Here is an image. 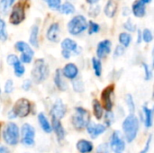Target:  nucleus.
<instances>
[{"instance_id":"nucleus-34","label":"nucleus","mask_w":154,"mask_h":153,"mask_svg":"<svg viewBox=\"0 0 154 153\" xmlns=\"http://www.w3.org/2000/svg\"><path fill=\"white\" fill-rule=\"evenodd\" d=\"M99 30V25L92 21L89 22V28H88V33L89 34H93L95 32H97Z\"/></svg>"},{"instance_id":"nucleus-6","label":"nucleus","mask_w":154,"mask_h":153,"mask_svg":"<svg viewBox=\"0 0 154 153\" xmlns=\"http://www.w3.org/2000/svg\"><path fill=\"white\" fill-rule=\"evenodd\" d=\"M31 110V105L30 102L27 99L21 98L17 100V102L14 104V108L12 109L13 113L14 114L15 117H25L29 115Z\"/></svg>"},{"instance_id":"nucleus-14","label":"nucleus","mask_w":154,"mask_h":153,"mask_svg":"<svg viewBox=\"0 0 154 153\" xmlns=\"http://www.w3.org/2000/svg\"><path fill=\"white\" fill-rule=\"evenodd\" d=\"M47 38L51 41L58 42L60 40V27L58 23H52L48 32H47Z\"/></svg>"},{"instance_id":"nucleus-7","label":"nucleus","mask_w":154,"mask_h":153,"mask_svg":"<svg viewBox=\"0 0 154 153\" xmlns=\"http://www.w3.org/2000/svg\"><path fill=\"white\" fill-rule=\"evenodd\" d=\"M24 4L23 3V1H20L14 6L9 21L12 24H19L24 20Z\"/></svg>"},{"instance_id":"nucleus-43","label":"nucleus","mask_w":154,"mask_h":153,"mask_svg":"<svg viewBox=\"0 0 154 153\" xmlns=\"http://www.w3.org/2000/svg\"><path fill=\"white\" fill-rule=\"evenodd\" d=\"M98 152L99 153H108V149H107V146L106 144H102L98 147L97 149Z\"/></svg>"},{"instance_id":"nucleus-24","label":"nucleus","mask_w":154,"mask_h":153,"mask_svg":"<svg viewBox=\"0 0 154 153\" xmlns=\"http://www.w3.org/2000/svg\"><path fill=\"white\" fill-rule=\"evenodd\" d=\"M93 110H94V115H95L96 118L100 120L103 116V108L97 100L93 101Z\"/></svg>"},{"instance_id":"nucleus-37","label":"nucleus","mask_w":154,"mask_h":153,"mask_svg":"<svg viewBox=\"0 0 154 153\" xmlns=\"http://www.w3.org/2000/svg\"><path fill=\"white\" fill-rule=\"evenodd\" d=\"M126 101H127V105L129 106V110L131 113L134 112V99L132 97L131 95H127L126 96Z\"/></svg>"},{"instance_id":"nucleus-44","label":"nucleus","mask_w":154,"mask_h":153,"mask_svg":"<svg viewBox=\"0 0 154 153\" xmlns=\"http://www.w3.org/2000/svg\"><path fill=\"white\" fill-rule=\"evenodd\" d=\"M151 142H152V135H150V136H149L148 141H147V143H146V146H145V148L142 151V152L141 153H147L148 150H149V148H150V145H151Z\"/></svg>"},{"instance_id":"nucleus-48","label":"nucleus","mask_w":154,"mask_h":153,"mask_svg":"<svg viewBox=\"0 0 154 153\" xmlns=\"http://www.w3.org/2000/svg\"><path fill=\"white\" fill-rule=\"evenodd\" d=\"M87 2H88V4H90V5H94V4L97 3L98 0H87Z\"/></svg>"},{"instance_id":"nucleus-11","label":"nucleus","mask_w":154,"mask_h":153,"mask_svg":"<svg viewBox=\"0 0 154 153\" xmlns=\"http://www.w3.org/2000/svg\"><path fill=\"white\" fill-rule=\"evenodd\" d=\"M88 133L91 136V138L96 139L98 135L102 134L106 131V126L102 124H95L93 123H89L87 125Z\"/></svg>"},{"instance_id":"nucleus-49","label":"nucleus","mask_w":154,"mask_h":153,"mask_svg":"<svg viewBox=\"0 0 154 153\" xmlns=\"http://www.w3.org/2000/svg\"><path fill=\"white\" fill-rule=\"evenodd\" d=\"M141 37H142V34H141V31L139 30V31H138V40H137V42H138V43L141 42Z\"/></svg>"},{"instance_id":"nucleus-27","label":"nucleus","mask_w":154,"mask_h":153,"mask_svg":"<svg viewBox=\"0 0 154 153\" xmlns=\"http://www.w3.org/2000/svg\"><path fill=\"white\" fill-rule=\"evenodd\" d=\"M14 0H0V13L6 14Z\"/></svg>"},{"instance_id":"nucleus-12","label":"nucleus","mask_w":154,"mask_h":153,"mask_svg":"<svg viewBox=\"0 0 154 153\" xmlns=\"http://www.w3.org/2000/svg\"><path fill=\"white\" fill-rule=\"evenodd\" d=\"M66 114V106L62 103L61 100H57L54 104L52 110H51V115L56 117L57 119L62 118Z\"/></svg>"},{"instance_id":"nucleus-40","label":"nucleus","mask_w":154,"mask_h":153,"mask_svg":"<svg viewBox=\"0 0 154 153\" xmlns=\"http://www.w3.org/2000/svg\"><path fill=\"white\" fill-rule=\"evenodd\" d=\"M125 28L127 29V30L130 31V32H134V31L135 30V27H134V25H133L131 20H128V21L125 23Z\"/></svg>"},{"instance_id":"nucleus-42","label":"nucleus","mask_w":154,"mask_h":153,"mask_svg":"<svg viewBox=\"0 0 154 153\" xmlns=\"http://www.w3.org/2000/svg\"><path fill=\"white\" fill-rule=\"evenodd\" d=\"M143 68H144V70H145V79L149 80L151 78V77H152V74H151V71L149 69V67L146 64H143Z\"/></svg>"},{"instance_id":"nucleus-46","label":"nucleus","mask_w":154,"mask_h":153,"mask_svg":"<svg viewBox=\"0 0 154 153\" xmlns=\"http://www.w3.org/2000/svg\"><path fill=\"white\" fill-rule=\"evenodd\" d=\"M62 55H63V57H64L65 59H69L71 53L69 52V51H67V50H62Z\"/></svg>"},{"instance_id":"nucleus-31","label":"nucleus","mask_w":154,"mask_h":153,"mask_svg":"<svg viewBox=\"0 0 154 153\" xmlns=\"http://www.w3.org/2000/svg\"><path fill=\"white\" fill-rule=\"evenodd\" d=\"M92 62H93V68H94V70H95V74L99 77L101 75V72H102V66H101V62L99 60L94 58L92 60Z\"/></svg>"},{"instance_id":"nucleus-23","label":"nucleus","mask_w":154,"mask_h":153,"mask_svg":"<svg viewBox=\"0 0 154 153\" xmlns=\"http://www.w3.org/2000/svg\"><path fill=\"white\" fill-rule=\"evenodd\" d=\"M38 120H39V122H40V124H41L42 128L43 129V131H44L45 133H51V125H50V124H49L47 118L44 116L43 114H42V113L39 114V115H38Z\"/></svg>"},{"instance_id":"nucleus-19","label":"nucleus","mask_w":154,"mask_h":153,"mask_svg":"<svg viewBox=\"0 0 154 153\" xmlns=\"http://www.w3.org/2000/svg\"><path fill=\"white\" fill-rule=\"evenodd\" d=\"M77 149L80 153H89L93 150V144L86 140H80L77 143Z\"/></svg>"},{"instance_id":"nucleus-16","label":"nucleus","mask_w":154,"mask_h":153,"mask_svg":"<svg viewBox=\"0 0 154 153\" xmlns=\"http://www.w3.org/2000/svg\"><path fill=\"white\" fill-rule=\"evenodd\" d=\"M78 73H79L78 68L72 63L67 64L63 69V75L69 79H74L77 77Z\"/></svg>"},{"instance_id":"nucleus-30","label":"nucleus","mask_w":154,"mask_h":153,"mask_svg":"<svg viewBox=\"0 0 154 153\" xmlns=\"http://www.w3.org/2000/svg\"><path fill=\"white\" fill-rule=\"evenodd\" d=\"M119 41L125 47H127V46H129V44L131 42V36L128 33L122 32L119 36Z\"/></svg>"},{"instance_id":"nucleus-32","label":"nucleus","mask_w":154,"mask_h":153,"mask_svg":"<svg viewBox=\"0 0 154 153\" xmlns=\"http://www.w3.org/2000/svg\"><path fill=\"white\" fill-rule=\"evenodd\" d=\"M7 38L6 31H5V23L4 20L0 17V41H5Z\"/></svg>"},{"instance_id":"nucleus-28","label":"nucleus","mask_w":154,"mask_h":153,"mask_svg":"<svg viewBox=\"0 0 154 153\" xmlns=\"http://www.w3.org/2000/svg\"><path fill=\"white\" fill-rule=\"evenodd\" d=\"M37 36H38V27L36 25H34L32 28L31 35H30V42L34 47H38V39H37Z\"/></svg>"},{"instance_id":"nucleus-26","label":"nucleus","mask_w":154,"mask_h":153,"mask_svg":"<svg viewBox=\"0 0 154 153\" xmlns=\"http://www.w3.org/2000/svg\"><path fill=\"white\" fill-rule=\"evenodd\" d=\"M143 112L145 115V126L149 128L152 125V110L143 106Z\"/></svg>"},{"instance_id":"nucleus-47","label":"nucleus","mask_w":154,"mask_h":153,"mask_svg":"<svg viewBox=\"0 0 154 153\" xmlns=\"http://www.w3.org/2000/svg\"><path fill=\"white\" fill-rule=\"evenodd\" d=\"M0 153H9V151L6 147L0 145Z\"/></svg>"},{"instance_id":"nucleus-36","label":"nucleus","mask_w":154,"mask_h":153,"mask_svg":"<svg viewBox=\"0 0 154 153\" xmlns=\"http://www.w3.org/2000/svg\"><path fill=\"white\" fill-rule=\"evenodd\" d=\"M114 122V115L113 113L110 111V112H107L106 114V116H105V123L106 124V125L110 126Z\"/></svg>"},{"instance_id":"nucleus-4","label":"nucleus","mask_w":154,"mask_h":153,"mask_svg":"<svg viewBox=\"0 0 154 153\" xmlns=\"http://www.w3.org/2000/svg\"><path fill=\"white\" fill-rule=\"evenodd\" d=\"M88 27L86 18L82 15H77L70 20L68 24V30L72 35H77L85 31Z\"/></svg>"},{"instance_id":"nucleus-15","label":"nucleus","mask_w":154,"mask_h":153,"mask_svg":"<svg viewBox=\"0 0 154 153\" xmlns=\"http://www.w3.org/2000/svg\"><path fill=\"white\" fill-rule=\"evenodd\" d=\"M133 13L136 17H143L145 14V3L143 0H137L133 5Z\"/></svg>"},{"instance_id":"nucleus-33","label":"nucleus","mask_w":154,"mask_h":153,"mask_svg":"<svg viewBox=\"0 0 154 153\" xmlns=\"http://www.w3.org/2000/svg\"><path fill=\"white\" fill-rule=\"evenodd\" d=\"M51 9H58L60 6V0H43Z\"/></svg>"},{"instance_id":"nucleus-18","label":"nucleus","mask_w":154,"mask_h":153,"mask_svg":"<svg viewBox=\"0 0 154 153\" xmlns=\"http://www.w3.org/2000/svg\"><path fill=\"white\" fill-rule=\"evenodd\" d=\"M61 47H62L63 50H67V51H69L70 53L72 51L79 53V51H78L79 47H78L77 43L74 41H72L71 39H65L61 42Z\"/></svg>"},{"instance_id":"nucleus-51","label":"nucleus","mask_w":154,"mask_h":153,"mask_svg":"<svg viewBox=\"0 0 154 153\" xmlns=\"http://www.w3.org/2000/svg\"><path fill=\"white\" fill-rule=\"evenodd\" d=\"M0 128H1V124H0Z\"/></svg>"},{"instance_id":"nucleus-41","label":"nucleus","mask_w":154,"mask_h":153,"mask_svg":"<svg viewBox=\"0 0 154 153\" xmlns=\"http://www.w3.org/2000/svg\"><path fill=\"white\" fill-rule=\"evenodd\" d=\"M125 51V49L124 47L122 46H117L116 49V51H115V57H117V56H121Z\"/></svg>"},{"instance_id":"nucleus-2","label":"nucleus","mask_w":154,"mask_h":153,"mask_svg":"<svg viewBox=\"0 0 154 153\" xmlns=\"http://www.w3.org/2000/svg\"><path fill=\"white\" fill-rule=\"evenodd\" d=\"M49 75V69L42 59L37 60L34 62L31 76L35 83H41L47 78Z\"/></svg>"},{"instance_id":"nucleus-10","label":"nucleus","mask_w":154,"mask_h":153,"mask_svg":"<svg viewBox=\"0 0 154 153\" xmlns=\"http://www.w3.org/2000/svg\"><path fill=\"white\" fill-rule=\"evenodd\" d=\"M114 93V86H108L107 87H106L101 95V99L103 102V106L105 107V109L107 112H110L112 107H113V102H112V95Z\"/></svg>"},{"instance_id":"nucleus-8","label":"nucleus","mask_w":154,"mask_h":153,"mask_svg":"<svg viewBox=\"0 0 154 153\" xmlns=\"http://www.w3.org/2000/svg\"><path fill=\"white\" fill-rule=\"evenodd\" d=\"M34 128L28 124L22 126V142L27 146H32L34 143Z\"/></svg>"},{"instance_id":"nucleus-5","label":"nucleus","mask_w":154,"mask_h":153,"mask_svg":"<svg viewBox=\"0 0 154 153\" xmlns=\"http://www.w3.org/2000/svg\"><path fill=\"white\" fill-rule=\"evenodd\" d=\"M4 139L5 142L9 145H15L18 142L19 139V130L15 124L10 123L8 124L4 131Z\"/></svg>"},{"instance_id":"nucleus-17","label":"nucleus","mask_w":154,"mask_h":153,"mask_svg":"<svg viewBox=\"0 0 154 153\" xmlns=\"http://www.w3.org/2000/svg\"><path fill=\"white\" fill-rule=\"evenodd\" d=\"M51 122H52V127H53V130L58 137L59 140H62L65 136V132H64V129L61 125V124L60 123V120L57 119L56 117L52 116L51 118Z\"/></svg>"},{"instance_id":"nucleus-21","label":"nucleus","mask_w":154,"mask_h":153,"mask_svg":"<svg viewBox=\"0 0 154 153\" xmlns=\"http://www.w3.org/2000/svg\"><path fill=\"white\" fill-rule=\"evenodd\" d=\"M117 10V3L115 0H108L106 7H105V14L108 17H113Z\"/></svg>"},{"instance_id":"nucleus-29","label":"nucleus","mask_w":154,"mask_h":153,"mask_svg":"<svg viewBox=\"0 0 154 153\" xmlns=\"http://www.w3.org/2000/svg\"><path fill=\"white\" fill-rule=\"evenodd\" d=\"M14 73H15V76L16 77H21L23 73H24V67L23 66V64L21 63L20 60L16 61L14 65Z\"/></svg>"},{"instance_id":"nucleus-45","label":"nucleus","mask_w":154,"mask_h":153,"mask_svg":"<svg viewBox=\"0 0 154 153\" xmlns=\"http://www.w3.org/2000/svg\"><path fill=\"white\" fill-rule=\"evenodd\" d=\"M31 87V81L30 80H26L24 81V83L23 84V88L25 89V90H28Z\"/></svg>"},{"instance_id":"nucleus-38","label":"nucleus","mask_w":154,"mask_h":153,"mask_svg":"<svg viewBox=\"0 0 154 153\" xmlns=\"http://www.w3.org/2000/svg\"><path fill=\"white\" fill-rule=\"evenodd\" d=\"M14 89V84H13V81L12 80H8L5 86V93H11Z\"/></svg>"},{"instance_id":"nucleus-22","label":"nucleus","mask_w":154,"mask_h":153,"mask_svg":"<svg viewBox=\"0 0 154 153\" xmlns=\"http://www.w3.org/2000/svg\"><path fill=\"white\" fill-rule=\"evenodd\" d=\"M54 82H55L57 87L60 90L64 91V90L67 89V86H66V83L64 82V80L62 78V75H61L60 69H57L56 70V74H55V78H54Z\"/></svg>"},{"instance_id":"nucleus-1","label":"nucleus","mask_w":154,"mask_h":153,"mask_svg":"<svg viewBox=\"0 0 154 153\" xmlns=\"http://www.w3.org/2000/svg\"><path fill=\"white\" fill-rule=\"evenodd\" d=\"M123 130L128 142H131L135 139L139 130V122L134 115H130L125 119L123 123Z\"/></svg>"},{"instance_id":"nucleus-25","label":"nucleus","mask_w":154,"mask_h":153,"mask_svg":"<svg viewBox=\"0 0 154 153\" xmlns=\"http://www.w3.org/2000/svg\"><path fill=\"white\" fill-rule=\"evenodd\" d=\"M58 9L60 13L64 14H73L75 11V7L70 3H65L62 5H60Z\"/></svg>"},{"instance_id":"nucleus-9","label":"nucleus","mask_w":154,"mask_h":153,"mask_svg":"<svg viewBox=\"0 0 154 153\" xmlns=\"http://www.w3.org/2000/svg\"><path fill=\"white\" fill-rule=\"evenodd\" d=\"M110 146L112 151L115 153H123L125 149V143L124 140L121 137V134L119 132L116 131L111 138Z\"/></svg>"},{"instance_id":"nucleus-13","label":"nucleus","mask_w":154,"mask_h":153,"mask_svg":"<svg viewBox=\"0 0 154 153\" xmlns=\"http://www.w3.org/2000/svg\"><path fill=\"white\" fill-rule=\"evenodd\" d=\"M111 51V41L108 40H105L99 42L97 50V54L98 58H104L108 55Z\"/></svg>"},{"instance_id":"nucleus-35","label":"nucleus","mask_w":154,"mask_h":153,"mask_svg":"<svg viewBox=\"0 0 154 153\" xmlns=\"http://www.w3.org/2000/svg\"><path fill=\"white\" fill-rule=\"evenodd\" d=\"M143 38L144 40V41L146 42H151L152 41V32L149 30V29H145L143 31Z\"/></svg>"},{"instance_id":"nucleus-3","label":"nucleus","mask_w":154,"mask_h":153,"mask_svg":"<svg viewBox=\"0 0 154 153\" xmlns=\"http://www.w3.org/2000/svg\"><path fill=\"white\" fill-rule=\"evenodd\" d=\"M90 114L84 108L77 107L72 117V124L77 130H81L89 124Z\"/></svg>"},{"instance_id":"nucleus-39","label":"nucleus","mask_w":154,"mask_h":153,"mask_svg":"<svg viewBox=\"0 0 154 153\" xmlns=\"http://www.w3.org/2000/svg\"><path fill=\"white\" fill-rule=\"evenodd\" d=\"M19 59L17 58V56L14 55V54H11L7 57V63L9 65H14L16 61H18Z\"/></svg>"},{"instance_id":"nucleus-20","label":"nucleus","mask_w":154,"mask_h":153,"mask_svg":"<svg viewBox=\"0 0 154 153\" xmlns=\"http://www.w3.org/2000/svg\"><path fill=\"white\" fill-rule=\"evenodd\" d=\"M15 48H16L17 50L21 51L22 54H23V55H27V56H30V57H32L33 56V51L31 49V47L27 43H25L23 41H18V42H16Z\"/></svg>"},{"instance_id":"nucleus-50","label":"nucleus","mask_w":154,"mask_h":153,"mask_svg":"<svg viewBox=\"0 0 154 153\" xmlns=\"http://www.w3.org/2000/svg\"><path fill=\"white\" fill-rule=\"evenodd\" d=\"M143 1L145 4H146V3H149V2H151V0H143Z\"/></svg>"}]
</instances>
